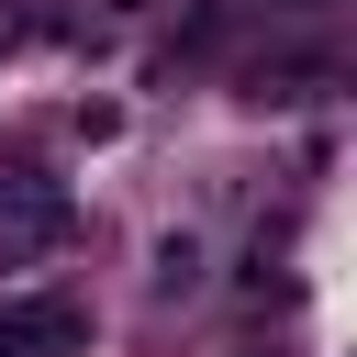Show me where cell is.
Wrapping results in <instances>:
<instances>
[{
    "mask_svg": "<svg viewBox=\"0 0 357 357\" xmlns=\"http://www.w3.org/2000/svg\"><path fill=\"white\" fill-rule=\"evenodd\" d=\"M67 245V190L33 167H0V257H45Z\"/></svg>",
    "mask_w": 357,
    "mask_h": 357,
    "instance_id": "obj_1",
    "label": "cell"
},
{
    "mask_svg": "<svg viewBox=\"0 0 357 357\" xmlns=\"http://www.w3.org/2000/svg\"><path fill=\"white\" fill-rule=\"evenodd\" d=\"M78 346H89V301H67V290L0 301V357H78Z\"/></svg>",
    "mask_w": 357,
    "mask_h": 357,
    "instance_id": "obj_2",
    "label": "cell"
},
{
    "mask_svg": "<svg viewBox=\"0 0 357 357\" xmlns=\"http://www.w3.org/2000/svg\"><path fill=\"white\" fill-rule=\"evenodd\" d=\"M190 279H201V245H190V234H167V257H156V290H190Z\"/></svg>",
    "mask_w": 357,
    "mask_h": 357,
    "instance_id": "obj_3",
    "label": "cell"
}]
</instances>
